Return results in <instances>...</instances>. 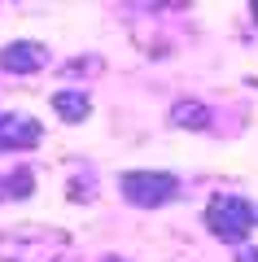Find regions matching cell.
Instances as JSON below:
<instances>
[{"instance_id":"6da1fadb","label":"cell","mask_w":258,"mask_h":262,"mask_svg":"<svg viewBox=\"0 0 258 262\" xmlns=\"http://www.w3.org/2000/svg\"><path fill=\"white\" fill-rule=\"evenodd\" d=\"M123 192L136 206H162L166 196L175 192V179L162 175V170H131V175H123Z\"/></svg>"},{"instance_id":"7a4b0ae2","label":"cell","mask_w":258,"mask_h":262,"mask_svg":"<svg viewBox=\"0 0 258 262\" xmlns=\"http://www.w3.org/2000/svg\"><path fill=\"white\" fill-rule=\"evenodd\" d=\"M206 223H210L214 236H223V241H241V236L249 232V206L245 201H214L210 210H206Z\"/></svg>"},{"instance_id":"3957f363","label":"cell","mask_w":258,"mask_h":262,"mask_svg":"<svg viewBox=\"0 0 258 262\" xmlns=\"http://www.w3.org/2000/svg\"><path fill=\"white\" fill-rule=\"evenodd\" d=\"M39 57H44V48H35V44H13V48L0 53V61L9 66V70H35Z\"/></svg>"},{"instance_id":"277c9868","label":"cell","mask_w":258,"mask_h":262,"mask_svg":"<svg viewBox=\"0 0 258 262\" xmlns=\"http://www.w3.org/2000/svg\"><path fill=\"white\" fill-rule=\"evenodd\" d=\"M53 105H57V114H62V118H70V122H79L83 114H88V96H79V92H62Z\"/></svg>"},{"instance_id":"5b68a950","label":"cell","mask_w":258,"mask_h":262,"mask_svg":"<svg viewBox=\"0 0 258 262\" xmlns=\"http://www.w3.org/2000/svg\"><path fill=\"white\" fill-rule=\"evenodd\" d=\"M175 118H180V122H206V110H197V105H180Z\"/></svg>"}]
</instances>
